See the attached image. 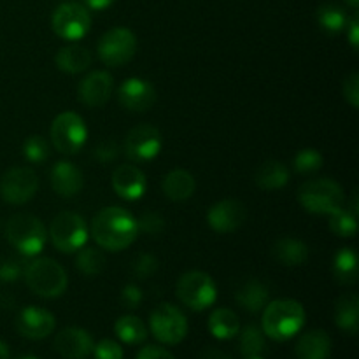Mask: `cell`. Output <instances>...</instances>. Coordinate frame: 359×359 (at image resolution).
Returning <instances> with one entry per match:
<instances>
[{
	"label": "cell",
	"mask_w": 359,
	"mask_h": 359,
	"mask_svg": "<svg viewBox=\"0 0 359 359\" xmlns=\"http://www.w3.org/2000/svg\"><path fill=\"white\" fill-rule=\"evenodd\" d=\"M84 4L93 11H104L107 7H111L114 4V0H84Z\"/></svg>",
	"instance_id": "obj_47"
},
{
	"label": "cell",
	"mask_w": 359,
	"mask_h": 359,
	"mask_svg": "<svg viewBox=\"0 0 359 359\" xmlns=\"http://www.w3.org/2000/svg\"><path fill=\"white\" fill-rule=\"evenodd\" d=\"M51 188L63 198H72L83 189V172L70 161H58L49 174Z\"/></svg>",
	"instance_id": "obj_20"
},
{
	"label": "cell",
	"mask_w": 359,
	"mask_h": 359,
	"mask_svg": "<svg viewBox=\"0 0 359 359\" xmlns=\"http://www.w3.org/2000/svg\"><path fill=\"white\" fill-rule=\"evenodd\" d=\"M335 323L342 332L356 335L359 330V297L354 293L344 294L335 304Z\"/></svg>",
	"instance_id": "obj_26"
},
{
	"label": "cell",
	"mask_w": 359,
	"mask_h": 359,
	"mask_svg": "<svg viewBox=\"0 0 359 359\" xmlns=\"http://www.w3.org/2000/svg\"><path fill=\"white\" fill-rule=\"evenodd\" d=\"M202 359H233V358H231L230 354L224 353V351L216 349V347H210V349H207L205 353L202 354Z\"/></svg>",
	"instance_id": "obj_46"
},
{
	"label": "cell",
	"mask_w": 359,
	"mask_h": 359,
	"mask_svg": "<svg viewBox=\"0 0 359 359\" xmlns=\"http://www.w3.org/2000/svg\"><path fill=\"white\" fill-rule=\"evenodd\" d=\"M158 270V258L149 252H142L137 256L132 263V272L135 273L137 279H147V277L154 276Z\"/></svg>",
	"instance_id": "obj_37"
},
{
	"label": "cell",
	"mask_w": 359,
	"mask_h": 359,
	"mask_svg": "<svg viewBox=\"0 0 359 359\" xmlns=\"http://www.w3.org/2000/svg\"><path fill=\"white\" fill-rule=\"evenodd\" d=\"M135 359H175L174 354L168 353L167 349L163 347H156V346H147L137 354Z\"/></svg>",
	"instance_id": "obj_44"
},
{
	"label": "cell",
	"mask_w": 359,
	"mask_h": 359,
	"mask_svg": "<svg viewBox=\"0 0 359 359\" xmlns=\"http://www.w3.org/2000/svg\"><path fill=\"white\" fill-rule=\"evenodd\" d=\"M347 34H349V42L353 46V49L359 48V20L358 16H354L353 20L347 23Z\"/></svg>",
	"instance_id": "obj_45"
},
{
	"label": "cell",
	"mask_w": 359,
	"mask_h": 359,
	"mask_svg": "<svg viewBox=\"0 0 359 359\" xmlns=\"http://www.w3.org/2000/svg\"><path fill=\"white\" fill-rule=\"evenodd\" d=\"M114 332L121 342L128 346H137L147 339V328L137 316H123L116 321Z\"/></svg>",
	"instance_id": "obj_30"
},
{
	"label": "cell",
	"mask_w": 359,
	"mask_h": 359,
	"mask_svg": "<svg viewBox=\"0 0 359 359\" xmlns=\"http://www.w3.org/2000/svg\"><path fill=\"white\" fill-rule=\"evenodd\" d=\"M209 332L217 340H230L241 332V319L230 309H216L209 318Z\"/></svg>",
	"instance_id": "obj_29"
},
{
	"label": "cell",
	"mask_w": 359,
	"mask_h": 359,
	"mask_svg": "<svg viewBox=\"0 0 359 359\" xmlns=\"http://www.w3.org/2000/svg\"><path fill=\"white\" fill-rule=\"evenodd\" d=\"M248 210L241 200L228 198L214 203L207 212L209 226L217 233H231L244 224Z\"/></svg>",
	"instance_id": "obj_14"
},
{
	"label": "cell",
	"mask_w": 359,
	"mask_h": 359,
	"mask_svg": "<svg viewBox=\"0 0 359 359\" xmlns=\"http://www.w3.org/2000/svg\"><path fill=\"white\" fill-rule=\"evenodd\" d=\"M175 294L191 311H205L217 300V287L212 277L200 270H191L179 277Z\"/></svg>",
	"instance_id": "obj_6"
},
{
	"label": "cell",
	"mask_w": 359,
	"mask_h": 359,
	"mask_svg": "<svg viewBox=\"0 0 359 359\" xmlns=\"http://www.w3.org/2000/svg\"><path fill=\"white\" fill-rule=\"evenodd\" d=\"M244 359H265L263 356H245Z\"/></svg>",
	"instance_id": "obj_50"
},
{
	"label": "cell",
	"mask_w": 359,
	"mask_h": 359,
	"mask_svg": "<svg viewBox=\"0 0 359 359\" xmlns=\"http://www.w3.org/2000/svg\"><path fill=\"white\" fill-rule=\"evenodd\" d=\"M48 237L51 238L53 245L60 252H72L79 251L88 241V224L83 216L76 212H60L55 219L51 221Z\"/></svg>",
	"instance_id": "obj_7"
},
{
	"label": "cell",
	"mask_w": 359,
	"mask_h": 359,
	"mask_svg": "<svg viewBox=\"0 0 359 359\" xmlns=\"http://www.w3.org/2000/svg\"><path fill=\"white\" fill-rule=\"evenodd\" d=\"M294 351L298 359H328L332 354V339L325 330H312L300 337Z\"/></svg>",
	"instance_id": "obj_21"
},
{
	"label": "cell",
	"mask_w": 359,
	"mask_h": 359,
	"mask_svg": "<svg viewBox=\"0 0 359 359\" xmlns=\"http://www.w3.org/2000/svg\"><path fill=\"white\" fill-rule=\"evenodd\" d=\"M358 255L353 248H342L333 258V277L339 284L353 286L358 283Z\"/></svg>",
	"instance_id": "obj_28"
},
{
	"label": "cell",
	"mask_w": 359,
	"mask_h": 359,
	"mask_svg": "<svg viewBox=\"0 0 359 359\" xmlns=\"http://www.w3.org/2000/svg\"><path fill=\"white\" fill-rule=\"evenodd\" d=\"M9 358H11L9 346H7L4 340H0V359H9Z\"/></svg>",
	"instance_id": "obj_48"
},
{
	"label": "cell",
	"mask_w": 359,
	"mask_h": 359,
	"mask_svg": "<svg viewBox=\"0 0 359 359\" xmlns=\"http://www.w3.org/2000/svg\"><path fill=\"white\" fill-rule=\"evenodd\" d=\"M137 219L121 207H107L93 217L91 237L107 251H123L135 242Z\"/></svg>",
	"instance_id": "obj_1"
},
{
	"label": "cell",
	"mask_w": 359,
	"mask_h": 359,
	"mask_svg": "<svg viewBox=\"0 0 359 359\" xmlns=\"http://www.w3.org/2000/svg\"><path fill=\"white\" fill-rule=\"evenodd\" d=\"M272 255L280 265L284 266H300L305 265L309 259V248L304 241L286 237L280 238L273 244Z\"/></svg>",
	"instance_id": "obj_24"
},
{
	"label": "cell",
	"mask_w": 359,
	"mask_h": 359,
	"mask_svg": "<svg viewBox=\"0 0 359 359\" xmlns=\"http://www.w3.org/2000/svg\"><path fill=\"white\" fill-rule=\"evenodd\" d=\"M142 291L135 284H126L121 291V302L126 309H137L142 304Z\"/></svg>",
	"instance_id": "obj_43"
},
{
	"label": "cell",
	"mask_w": 359,
	"mask_h": 359,
	"mask_svg": "<svg viewBox=\"0 0 359 359\" xmlns=\"http://www.w3.org/2000/svg\"><path fill=\"white\" fill-rule=\"evenodd\" d=\"M316 18H318L319 27L328 34H340L342 30H346L347 23H349L346 11L337 4H323L316 13Z\"/></svg>",
	"instance_id": "obj_31"
},
{
	"label": "cell",
	"mask_w": 359,
	"mask_h": 359,
	"mask_svg": "<svg viewBox=\"0 0 359 359\" xmlns=\"http://www.w3.org/2000/svg\"><path fill=\"white\" fill-rule=\"evenodd\" d=\"M256 186L265 191H273V189H280L287 184L290 181V170L283 161L269 160L256 170L255 175Z\"/></svg>",
	"instance_id": "obj_25"
},
{
	"label": "cell",
	"mask_w": 359,
	"mask_h": 359,
	"mask_svg": "<svg viewBox=\"0 0 359 359\" xmlns=\"http://www.w3.org/2000/svg\"><path fill=\"white\" fill-rule=\"evenodd\" d=\"M55 349L65 359H86L93 353V339L86 330L70 326L56 335Z\"/></svg>",
	"instance_id": "obj_19"
},
{
	"label": "cell",
	"mask_w": 359,
	"mask_h": 359,
	"mask_svg": "<svg viewBox=\"0 0 359 359\" xmlns=\"http://www.w3.org/2000/svg\"><path fill=\"white\" fill-rule=\"evenodd\" d=\"M342 91H344V98H346L354 109H358L359 107V74L358 72H353L351 76L346 77Z\"/></svg>",
	"instance_id": "obj_42"
},
{
	"label": "cell",
	"mask_w": 359,
	"mask_h": 359,
	"mask_svg": "<svg viewBox=\"0 0 359 359\" xmlns=\"http://www.w3.org/2000/svg\"><path fill=\"white\" fill-rule=\"evenodd\" d=\"M114 90V79L105 70H95L88 74L77 88V97L88 107H102L111 98Z\"/></svg>",
	"instance_id": "obj_16"
},
{
	"label": "cell",
	"mask_w": 359,
	"mask_h": 359,
	"mask_svg": "<svg viewBox=\"0 0 359 359\" xmlns=\"http://www.w3.org/2000/svg\"><path fill=\"white\" fill-rule=\"evenodd\" d=\"M86 139V123L76 112H62L51 123V142L60 153L76 154L77 151L83 149Z\"/></svg>",
	"instance_id": "obj_9"
},
{
	"label": "cell",
	"mask_w": 359,
	"mask_h": 359,
	"mask_svg": "<svg viewBox=\"0 0 359 359\" xmlns=\"http://www.w3.org/2000/svg\"><path fill=\"white\" fill-rule=\"evenodd\" d=\"M266 349L265 333L256 325H249L241 333V353L242 356H262Z\"/></svg>",
	"instance_id": "obj_33"
},
{
	"label": "cell",
	"mask_w": 359,
	"mask_h": 359,
	"mask_svg": "<svg viewBox=\"0 0 359 359\" xmlns=\"http://www.w3.org/2000/svg\"><path fill=\"white\" fill-rule=\"evenodd\" d=\"M298 202L307 212L332 216L344 207V189L332 179H312L300 186Z\"/></svg>",
	"instance_id": "obj_4"
},
{
	"label": "cell",
	"mask_w": 359,
	"mask_h": 359,
	"mask_svg": "<svg viewBox=\"0 0 359 359\" xmlns=\"http://www.w3.org/2000/svg\"><path fill=\"white\" fill-rule=\"evenodd\" d=\"M23 154L32 163H42L49 158V142L41 135H32L25 140Z\"/></svg>",
	"instance_id": "obj_36"
},
{
	"label": "cell",
	"mask_w": 359,
	"mask_h": 359,
	"mask_svg": "<svg viewBox=\"0 0 359 359\" xmlns=\"http://www.w3.org/2000/svg\"><path fill=\"white\" fill-rule=\"evenodd\" d=\"M347 4H349L351 7H354V9H356V7L359 6V0H346Z\"/></svg>",
	"instance_id": "obj_49"
},
{
	"label": "cell",
	"mask_w": 359,
	"mask_h": 359,
	"mask_svg": "<svg viewBox=\"0 0 359 359\" xmlns=\"http://www.w3.org/2000/svg\"><path fill=\"white\" fill-rule=\"evenodd\" d=\"M235 300H237V304L241 305L242 309L249 311L251 314H258V312H262L263 309L266 307V304H269L270 291L265 283L251 279L238 287L237 294H235Z\"/></svg>",
	"instance_id": "obj_23"
},
{
	"label": "cell",
	"mask_w": 359,
	"mask_h": 359,
	"mask_svg": "<svg viewBox=\"0 0 359 359\" xmlns=\"http://www.w3.org/2000/svg\"><path fill=\"white\" fill-rule=\"evenodd\" d=\"M119 153V147L118 144H116V140L112 139H104L100 140V142L95 146V158H97L100 163H109V161L116 160V156H118Z\"/></svg>",
	"instance_id": "obj_40"
},
{
	"label": "cell",
	"mask_w": 359,
	"mask_h": 359,
	"mask_svg": "<svg viewBox=\"0 0 359 359\" xmlns=\"http://www.w3.org/2000/svg\"><path fill=\"white\" fill-rule=\"evenodd\" d=\"M328 226L337 237L353 238L358 231V216H354L349 209L342 207V209L330 216Z\"/></svg>",
	"instance_id": "obj_34"
},
{
	"label": "cell",
	"mask_w": 359,
	"mask_h": 359,
	"mask_svg": "<svg viewBox=\"0 0 359 359\" xmlns=\"http://www.w3.org/2000/svg\"><path fill=\"white\" fill-rule=\"evenodd\" d=\"M20 359H37V358H34V356H23V358H20Z\"/></svg>",
	"instance_id": "obj_51"
},
{
	"label": "cell",
	"mask_w": 359,
	"mask_h": 359,
	"mask_svg": "<svg viewBox=\"0 0 359 359\" xmlns=\"http://www.w3.org/2000/svg\"><path fill=\"white\" fill-rule=\"evenodd\" d=\"M55 316L41 307H25L20 312L16 321V328L20 335L28 340H42L49 337L55 330Z\"/></svg>",
	"instance_id": "obj_17"
},
{
	"label": "cell",
	"mask_w": 359,
	"mask_h": 359,
	"mask_svg": "<svg viewBox=\"0 0 359 359\" xmlns=\"http://www.w3.org/2000/svg\"><path fill=\"white\" fill-rule=\"evenodd\" d=\"M39 189V177L32 168L13 167L0 179V196L4 202L21 205L35 196Z\"/></svg>",
	"instance_id": "obj_12"
},
{
	"label": "cell",
	"mask_w": 359,
	"mask_h": 359,
	"mask_svg": "<svg viewBox=\"0 0 359 359\" xmlns=\"http://www.w3.org/2000/svg\"><path fill=\"white\" fill-rule=\"evenodd\" d=\"M51 27L58 37L65 41H79L90 32L91 14L83 4L65 2L53 13Z\"/></svg>",
	"instance_id": "obj_10"
},
{
	"label": "cell",
	"mask_w": 359,
	"mask_h": 359,
	"mask_svg": "<svg viewBox=\"0 0 359 359\" xmlns=\"http://www.w3.org/2000/svg\"><path fill=\"white\" fill-rule=\"evenodd\" d=\"M161 146H163V140L156 126L139 125L128 132L123 149L130 160L135 163H144V161L154 160L160 154Z\"/></svg>",
	"instance_id": "obj_13"
},
{
	"label": "cell",
	"mask_w": 359,
	"mask_h": 359,
	"mask_svg": "<svg viewBox=\"0 0 359 359\" xmlns=\"http://www.w3.org/2000/svg\"><path fill=\"white\" fill-rule=\"evenodd\" d=\"M149 328L154 339L161 344L177 346L188 335V319L175 305L160 304L151 312Z\"/></svg>",
	"instance_id": "obj_8"
},
{
	"label": "cell",
	"mask_w": 359,
	"mask_h": 359,
	"mask_svg": "<svg viewBox=\"0 0 359 359\" xmlns=\"http://www.w3.org/2000/svg\"><path fill=\"white\" fill-rule=\"evenodd\" d=\"M95 359H123V349L118 342L111 339H104L93 346Z\"/></svg>",
	"instance_id": "obj_39"
},
{
	"label": "cell",
	"mask_w": 359,
	"mask_h": 359,
	"mask_svg": "<svg viewBox=\"0 0 359 359\" xmlns=\"http://www.w3.org/2000/svg\"><path fill=\"white\" fill-rule=\"evenodd\" d=\"M76 269L88 277H95L105 269V256L97 248H81L76 256Z\"/></svg>",
	"instance_id": "obj_32"
},
{
	"label": "cell",
	"mask_w": 359,
	"mask_h": 359,
	"mask_svg": "<svg viewBox=\"0 0 359 359\" xmlns=\"http://www.w3.org/2000/svg\"><path fill=\"white\" fill-rule=\"evenodd\" d=\"M137 228L147 235H160L165 228V219L156 212H146L137 219Z\"/></svg>",
	"instance_id": "obj_38"
},
{
	"label": "cell",
	"mask_w": 359,
	"mask_h": 359,
	"mask_svg": "<svg viewBox=\"0 0 359 359\" xmlns=\"http://www.w3.org/2000/svg\"><path fill=\"white\" fill-rule=\"evenodd\" d=\"M293 167L298 174H312V172H318L323 167V154L318 149H302L300 153L294 156Z\"/></svg>",
	"instance_id": "obj_35"
},
{
	"label": "cell",
	"mask_w": 359,
	"mask_h": 359,
	"mask_svg": "<svg viewBox=\"0 0 359 359\" xmlns=\"http://www.w3.org/2000/svg\"><path fill=\"white\" fill-rule=\"evenodd\" d=\"M118 100L125 109L133 112H146L156 102V90L153 84L140 77H130L118 88Z\"/></svg>",
	"instance_id": "obj_15"
},
{
	"label": "cell",
	"mask_w": 359,
	"mask_h": 359,
	"mask_svg": "<svg viewBox=\"0 0 359 359\" xmlns=\"http://www.w3.org/2000/svg\"><path fill=\"white\" fill-rule=\"evenodd\" d=\"M137 53V37L125 27L105 32L98 41V56L109 67H119L128 63Z\"/></svg>",
	"instance_id": "obj_11"
},
{
	"label": "cell",
	"mask_w": 359,
	"mask_h": 359,
	"mask_svg": "<svg viewBox=\"0 0 359 359\" xmlns=\"http://www.w3.org/2000/svg\"><path fill=\"white\" fill-rule=\"evenodd\" d=\"M161 188H163V193L167 198L174 200V202H182V200L191 198L196 189V182L195 177L188 170L175 168V170L168 172L165 175L163 182H161Z\"/></svg>",
	"instance_id": "obj_22"
},
{
	"label": "cell",
	"mask_w": 359,
	"mask_h": 359,
	"mask_svg": "<svg viewBox=\"0 0 359 359\" xmlns=\"http://www.w3.org/2000/svg\"><path fill=\"white\" fill-rule=\"evenodd\" d=\"M6 238L23 256H37L48 242V230L32 214H14L6 224Z\"/></svg>",
	"instance_id": "obj_5"
},
{
	"label": "cell",
	"mask_w": 359,
	"mask_h": 359,
	"mask_svg": "<svg viewBox=\"0 0 359 359\" xmlns=\"http://www.w3.org/2000/svg\"><path fill=\"white\" fill-rule=\"evenodd\" d=\"M23 270L25 269L21 266V263L18 259H4L0 263V280L2 283H16L21 277V273H23Z\"/></svg>",
	"instance_id": "obj_41"
},
{
	"label": "cell",
	"mask_w": 359,
	"mask_h": 359,
	"mask_svg": "<svg viewBox=\"0 0 359 359\" xmlns=\"http://www.w3.org/2000/svg\"><path fill=\"white\" fill-rule=\"evenodd\" d=\"M112 188L123 200L133 202V200H139L144 196L147 189V179L144 172L135 165H119L112 172Z\"/></svg>",
	"instance_id": "obj_18"
},
{
	"label": "cell",
	"mask_w": 359,
	"mask_h": 359,
	"mask_svg": "<svg viewBox=\"0 0 359 359\" xmlns=\"http://www.w3.org/2000/svg\"><path fill=\"white\" fill-rule=\"evenodd\" d=\"M305 309L300 302L291 298H280L266 304L263 309L262 330L269 339L276 342H286L293 339L305 325Z\"/></svg>",
	"instance_id": "obj_2"
},
{
	"label": "cell",
	"mask_w": 359,
	"mask_h": 359,
	"mask_svg": "<svg viewBox=\"0 0 359 359\" xmlns=\"http://www.w3.org/2000/svg\"><path fill=\"white\" fill-rule=\"evenodd\" d=\"M91 53L84 46H65L56 55V65L62 72L67 74H81L90 67Z\"/></svg>",
	"instance_id": "obj_27"
},
{
	"label": "cell",
	"mask_w": 359,
	"mask_h": 359,
	"mask_svg": "<svg viewBox=\"0 0 359 359\" xmlns=\"http://www.w3.org/2000/svg\"><path fill=\"white\" fill-rule=\"evenodd\" d=\"M27 286L42 298H56L65 293L69 277L65 269L51 258H37L23 270Z\"/></svg>",
	"instance_id": "obj_3"
}]
</instances>
